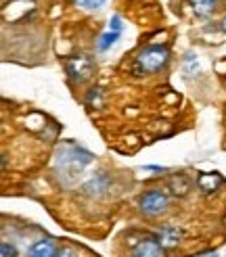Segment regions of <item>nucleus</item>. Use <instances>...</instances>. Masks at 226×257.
Wrapping results in <instances>:
<instances>
[{
  "mask_svg": "<svg viewBox=\"0 0 226 257\" xmlns=\"http://www.w3.org/2000/svg\"><path fill=\"white\" fill-rule=\"evenodd\" d=\"M90 161H92V155L88 151L75 145H65L57 155V172L65 182H71L75 176L82 174V170Z\"/></svg>",
  "mask_w": 226,
  "mask_h": 257,
  "instance_id": "f257e3e1",
  "label": "nucleus"
},
{
  "mask_svg": "<svg viewBox=\"0 0 226 257\" xmlns=\"http://www.w3.org/2000/svg\"><path fill=\"white\" fill-rule=\"evenodd\" d=\"M170 61V53L166 46H147L143 48L136 57L134 63V73L143 75V73H155L161 67H166V63Z\"/></svg>",
  "mask_w": 226,
  "mask_h": 257,
  "instance_id": "f03ea898",
  "label": "nucleus"
},
{
  "mask_svg": "<svg viewBox=\"0 0 226 257\" xmlns=\"http://www.w3.org/2000/svg\"><path fill=\"white\" fill-rule=\"evenodd\" d=\"M168 195L159 188H153V190H147L141 195L138 199V207H141V213L147 215V217H157L161 213L168 211Z\"/></svg>",
  "mask_w": 226,
  "mask_h": 257,
  "instance_id": "7ed1b4c3",
  "label": "nucleus"
},
{
  "mask_svg": "<svg viewBox=\"0 0 226 257\" xmlns=\"http://www.w3.org/2000/svg\"><path fill=\"white\" fill-rule=\"evenodd\" d=\"M65 71L69 75V80L82 84V82H86L92 75L94 61L88 57V55H73V57H69L65 61Z\"/></svg>",
  "mask_w": 226,
  "mask_h": 257,
  "instance_id": "20e7f679",
  "label": "nucleus"
},
{
  "mask_svg": "<svg viewBox=\"0 0 226 257\" xmlns=\"http://www.w3.org/2000/svg\"><path fill=\"white\" fill-rule=\"evenodd\" d=\"M132 257H163V247L159 245L157 238L145 236L134 245Z\"/></svg>",
  "mask_w": 226,
  "mask_h": 257,
  "instance_id": "39448f33",
  "label": "nucleus"
},
{
  "mask_svg": "<svg viewBox=\"0 0 226 257\" xmlns=\"http://www.w3.org/2000/svg\"><path fill=\"white\" fill-rule=\"evenodd\" d=\"M122 19H120V15H113L111 17V21H109V30L98 38V50H109L113 44L118 42V38H120V34H122Z\"/></svg>",
  "mask_w": 226,
  "mask_h": 257,
  "instance_id": "423d86ee",
  "label": "nucleus"
},
{
  "mask_svg": "<svg viewBox=\"0 0 226 257\" xmlns=\"http://www.w3.org/2000/svg\"><path fill=\"white\" fill-rule=\"evenodd\" d=\"M109 186H111V178L107 174H96L82 186V190L88 197H103L109 190Z\"/></svg>",
  "mask_w": 226,
  "mask_h": 257,
  "instance_id": "0eeeda50",
  "label": "nucleus"
},
{
  "mask_svg": "<svg viewBox=\"0 0 226 257\" xmlns=\"http://www.w3.org/2000/svg\"><path fill=\"white\" fill-rule=\"evenodd\" d=\"M180 236H182V232L176 226H163V228L157 230L155 238L159 240V245L163 249H172V247H176L180 242Z\"/></svg>",
  "mask_w": 226,
  "mask_h": 257,
  "instance_id": "6e6552de",
  "label": "nucleus"
},
{
  "mask_svg": "<svg viewBox=\"0 0 226 257\" xmlns=\"http://www.w3.org/2000/svg\"><path fill=\"white\" fill-rule=\"evenodd\" d=\"M57 245L50 238H42L36 240L28 251V257H57Z\"/></svg>",
  "mask_w": 226,
  "mask_h": 257,
  "instance_id": "1a4fd4ad",
  "label": "nucleus"
},
{
  "mask_svg": "<svg viewBox=\"0 0 226 257\" xmlns=\"http://www.w3.org/2000/svg\"><path fill=\"white\" fill-rule=\"evenodd\" d=\"M168 188L174 192L176 197H184L188 190H191V180H188L184 174H174L168 180Z\"/></svg>",
  "mask_w": 226,
  "mask_h": 257,
  "instance_id": "9d476101",
  "label": "nucleus"
},
{
  "mask_svg": "<svg viewBox=\"0 0 226 257\" xmlns=\"http://www.w3.org/2000/svg\"><path fill=\"white\" fill-rule=\"evenodd\" d=\"M222 184V178L218 174H201L197 178V186L203 190V192H213V190H218V186Z\"/></svg>",
  "mask_w": 226,
  "mask_h": 257,
  "instance_id": "9b49d317",
  "label": "nucleus"
},
{
  "mask_svg": "<svg viewBox=\"0 0 226 257\" xmlns=\"http://www.w3.org/2000/svg\"><path fill=\"white\" fill-rule=\"evenodd\" d=\"M188 5L197 17H207L216 9V0H188Z\"/></svg>",
  "mask_w": 226,
  "mask_h": 257,
  "instance_id": "f8f14e48",
  "label": "nucleus"
},
{
  "mask_svg": "<svg viewBox=\"0 0 226 257\" xmlns=\"http://www.w3.org/2000/svg\"><path fill=\"white\" fill-rule=\"evenodd\" d=\"M0 257H17V249L5 240L3 245H0Z\"/></svg>",
  "mask_w": 226,
  "mask_h": 257,
  "instance_id": "ddd939ff",
  "label": "nucleus"
},
{
  "mask_svg": "<svg viewBox=\"0 0 226 257\" xmlns=\"http://www.w3.org/2000/svg\"><path fill=\"white\" fill-rule=\"evenodd\" d=\"M86 102L88 105H100V88H92L90 92H88V96H86Z\"/></svg>",
  "mask_w": 226,
  "mask_h": 257,
  "instance_id": "4468645a",
  "label": "nucleus"
},
{
  "mask_svg": "<svg viewBox=\"0 0 226 257\" xmlns=\"http://www.w3.org/2000/svg\"><path fill=\"white\" fill-rule=\"evenodd\" d=\"M75 3H78L82 9H98V7H103L105 5V0H75Z\"/></svg>",
  "mask_w": 226,
  "mask_h": 257,
  "instance_id": "2eb2a0df",
  "label": "nucleus"
},
{
  "mask_svg": "<svg viewBox=\"0 0 226 257\" xmlns=\"http://www.w3.org/2000/svg\"><path fill=\"white\" fill-rule=\"evenodd\" d=\"M57 257H78V253H75L71 247H63L57 251Z\"/></svg>",
  "mask_w": 226,
  "mask_h": 257,
  "instance_id": "dca6fc26",
  "label": "nucleus"
},
{
  "mask_svg": "<svg viewBox=\"0 0 226 257\" xmlns=\"http://www.w3.org/2000/svg\"><path fill=\"white\" fill-rule=\"evenodd\" d=\"M199 257H220L216 251H209V253H203V255H199Z\"/></svg>",
  "mask_w": 226,
  "mask_h": 257,
  "instance_id": "f3484780",
  "label": "nucleus"
},
{
  "mask_svg": "<svg viewBox=\"0 0 226 257\" xmlns=\"http://www.w3.org/2000/svg\"><path fill=\"white\" fill-rule=\"evenodd\" d=\"M222 32L226 34V17H224V21H222Z\"/></svg>",
  "mask_w": 226,
  "mask_h": 257,
  "instance_id": "a211bd4d",
  "label": "nucleus"
}]
</instances>
